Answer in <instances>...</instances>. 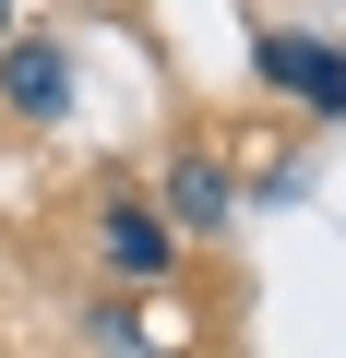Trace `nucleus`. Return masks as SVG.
Returning <instances> with one entry per match:
<instances>
[{"mask_svg":"<svg viewBox=\"0 0 346 358\" xmlns=\"http://www.w3.org/2000/svg\"><path fill=\"white\" fill-rule=\"evenodd\" d=\"M251 72L322 120H346V36L334 24H251Z\"/></svg>","mask_w":346,"mask_h":358,"instance_id":"f257e3e1","label":"nucleus"},{"mask_svg":"<svg viewBox=\"0 0 346 358\" xmlns=\"http://www.w3.org/2000/svg\"><path fill=\"white\" fill-rule=\"evenodd\" d=\"M96 263H108L120 287H167V275H180V227H167L143 192H108V215H96Z\"/></svg>","mask_w":346,"mask_h":358,"instance_id":"f03ea898","label":"nucleus"},{"mask_svg":"<svg viewBox=\"0 0 346 358\" xmlns=\"http://www.w3.org/2000/svg\"><path fill=\"white\" fill-rule=\"evenodd\" d=\"M155 215L180 227V239H227V215H239V179H227L203 143H180V155H167V179H155Z\"/></svg>","mask_w":346,"mask_h":358,"instance_id":"7ed1b4c3","label":"nucleus"},{"mask_svg":"<svg viewBox=\"0 0 346 358\" xmlns=\"http://www.w3.org/2000/svg\"><path fill=\"white\" fill-rule=\"evenodd\" d=\"M0 108H13V120H36V131H48V120H72V48L24 24L13 48H0Z\"/></svg>","mask_w":346,"mask_h":358,"instance_id":"20e7f679","label":"nucleus"},{"mask_svg":"<svg viewBox=\"0 0 346 358\" xmlns=\"http://www.w3.org/2000/svg\"><path fill=\"white\" fill-rule=\"evenodd\" d=\"M84 334H96L108 358H155V322H143L131 299H96V310H84Z\"/></svg>","mask_w":346,"mask_h":358,"instance_id":"39448f33","label":"nucleus"},{"mask_svg":"<svg viewBox=\"0 0 346 358\" xmlns=\"http://www.w3.org/2000/svg\"><path fill=\"white\" fill-rule=\"evenodd\" d=\"M13 36H24V24H13V13H0V48H13Z\"/></svg>","mask_w":346,"mask_h":358,"instance_id":"423d86ee","label":"nucleus"}]
</instances>
